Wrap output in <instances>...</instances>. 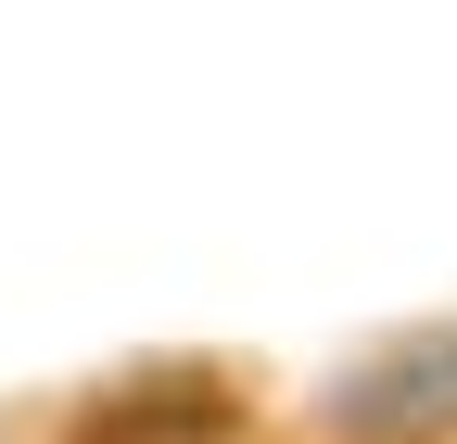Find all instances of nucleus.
<instances>
[{"label":"nucleus","mask_w":457,"mask_h":444,"mask_svg":"<svg viewBox=\"0 0 457 444\" xmlns=\"http://www.w3.org/2000/svg\"><path fill=\"white\" fill-rule=\"evenodd\" d=\"M343 419L381 432V444H420V432H457V330L445 343H394L343 381Z\"/></svg>","instance_id":"obj_1"}]
</instances>
